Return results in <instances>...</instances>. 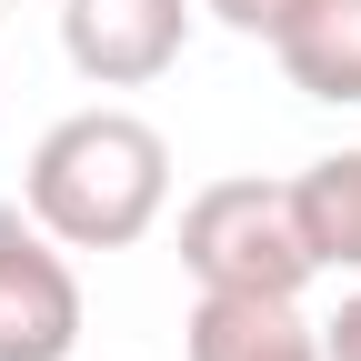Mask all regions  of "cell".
Returning a JSON list of instances; mask_svg holds the SVG:
<instances>
[{
	"label": "cell",
	"mask_w": 361,
	"mask_h": 361,
	"mask_svg": "<svg viewBox=\"0 0 361 361\" xmlns=\"http://www.w3.org/2000/svg\"><path fill=\"white\" fill-rule=\"evenodd\" d=\"M80 351V271L20 201H0V361H71Z\"/></svg>",
	"instance_id": "cell-3"
},
{
	"label": "cell",
	"mask_w": 361,
	"mask_h": 361,
	"mask_svg": "<svg viewBox=\"0 0 361 361\" xmlns=\"http://www.w3.org/2000/svg\"><path fill=\"white\" fill-rule=\"evenodd\" d=\"M180 351L191 361H331L322 331L301 322V301H261V291H201Z\"/></svg>",
	"instance_id": "cell-6"
},
{
	"label": "cell",
	"mask_w": 361,
	"mask_h": 361,
	"mask_svg": "<svg viewBox=\"0 0 361 361\" xmlns=\"http://www.w3.org/2000/svg\"><path fill=\"white\" fill-rule=\"evenodd\" d=\"M271 51H281V71H291L301 101L351 111L361 101V0H281Z\"/></svg>",
	"instance_id": "cell-5"
},
{
	"label": "cell",
	"mask_w": 361,
	"mask_h": 361,
	"mask_svg": "<svg viewBox=\"0 0 361 361\" xmlns=\"http://www.w3.org/2000/svg\"><path fill=\"white\" fill-rule=\"evenodd\" d=\"M180 40H191V0H61V51L101 90L161 80L180 61Z\"/></svg>",
	"instance_id": "cell-4"
},
{
	"label": "cell",
	"mask_w": 361,
	"mask_h": 361,
	"mask_svg": "<svg viewBox=\"0 0 361 361\" xmlns=\"http://www.w3.org/2000/svg\"><path fill=\"white\" fill-rule=\"evenodd\" d=\"M20 211L61 251H130L171 211V141L141 111H71L40 130V151L20 171Z\"/></svg>",
	"instance_id": "cell-1"
},
{
	"label": "cell",
	"mask_w": 361,
	"mask_h": 361,
	"mask_svg": "<svg viewBox=\"0 0 361 361\" xmlns=\"http://www.w3.org/2000/svg\"><path fill=\"white\" fill-rule=\"evenodd\" d=\"M291 191H301V221H311V251H322V271H361V151L311 161Z\"/></svg>",
	"instance_id": "cell-7"
},
{
	"label": "cell",
	"mask_w": 361,
	"mask_h": 361,
	"mask_svg": "<svg viewBox=\"0 0 361 361\" xmlns=\"http://www.w3.org/2000/svg\"><path fill=\"white\" fill-rule=\"evenodd\" d=\"M322 351H331V361H361V291H351L331 322H322Z\"/></svg>",
	"instance_id": "cell-9"
},
{
	"label": "cell",
	"mask_w": 361,
	"mask_h": 361,
	"mask_svg": "<svg viewBox=\"0 0 361 361\" xmlns=\"http://www.w3.org/2000/svg\"><path fill=\"white\" fill-rule=\"evenodd\" d=\"M0 11H11V0H0Z\"/></svg>",
	"instance_id": "cell-10"
},
{
	"label": "cell",
	"mask_w": 361,
	"mask_h": 361,
	"mask_svg": "<svg viewBox=\"0 0 361 361\" xmlns=\"http://www.w3.org/2000/svg\"><path fill=\"white\" fill-rule=\"evenodd\" d=\"M211 20H231V30H251V40H271V20H281V0H201Z\"/></svg>",
	"instance_id": "cell-8"
},
{
	"label": "cell",
	"mask_w": 361,
	"mask_h": 361,
	"mask_svg": "<svg viewBox=\"0 0 361 361\" xmlns=\"http://www.w3.org/2000/svg\"><path fill=\"white\" fill-rule=\"evenodd\" d=\"M180 271L201 291H261V301H301L322 281L311 221L291 180H211L180 211Z\"/></svg>",
	"instance_id": "cell-2"
}]
</instances>
